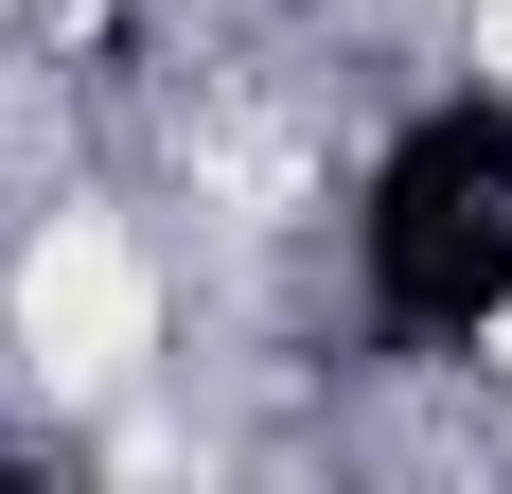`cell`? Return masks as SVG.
<instances>
[{"mask_svg": "<svg viewBox=\"0 0 512 494\" xmlns=\"http://www.w3.org/2000/svg\"><path fill=\"white\" fill-rule=\"evenodd\" d=\"M354 265H371V318L424 336V353H477V336L512 318V106H495V89L424 106L407 142L371 159Z\"/></svg>", "mask_w": 512, "mask_h": 494, "instance_id": "obj_1", "label": "cell"}]
</instances>
